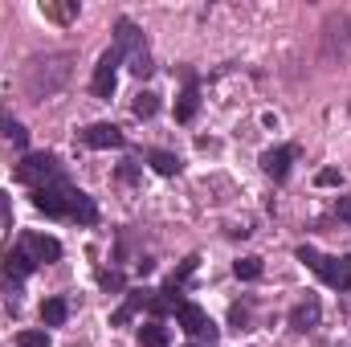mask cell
<instances>
[{
    "mask_svg": "<svg viewBox=\"0 0 351 347\" xmlns=\"http://www.w3.org/2000/svg\"><path fill=\"white\" fill-rule=\"evenodd\" d=\"M70 200H74V188L58 176L41 188H33V204L45 213V217H70Z\"/></svg>",
    "mask_w": 351,
    "mask_h": 347,
    "instance_id": "6da1fadb",
    "label": "cell"
},
{
    "mask_svg": "<svg viewBox=\"0 0 351 347\" xmlns=\"http://www.w3.org/2000/svg\"><path fill=\"white\" fill-rule=\"evenodd\" d=\"M16 180L41 188V184H49V180H58V160H53L49 152H33V156H25V160L16 164Z\"/></svg>",
    "mask_w": 351,
    "mask_h": 347,
    "instance_id": "7a4b0ae2",
    "label": "cell"
},
{
    "mask_svg": "<svg viewBox=\"0 0 351 347\" xmlns=\"http://www.w3.org/2000/svg\"><path fill=\"white\" fill-rule=\"evenodd\" d=\"M119 62H123V53H119V49H106V53L98 58L94 78H90L94 98H110V94H114V70H119Z\"/></svg>",
    "mask_w": 351,
    "mask_h": 347,
    "instance_id": "3957f363",
    "label": "cell"
},
{
    "mask_svg": "<svg viewBox=\"0 0 351 347\" xmlns=\"http://www.w3.org/2000/svg\"><path fill=\"white\" fill-rule=\"evenodd\" d=\"M114 49H119L123 58H135V53H143V49H147V45H143V33L135 29V21H127V16H123V21L114 25Z\"/></svg>",
    "mask_w": 351,
    "mask_h": 347,
    "instance_id": "277c9868",
    "label": "cell"
},
{
    "mask_svg": "<svg viewBox=\"0 0 351 347\" xmlns=\"http://www.w3.org/2000/svg\"><path fill=\"white\" fill-rule=\"evenodd\" d=\"M298 261H306L323 282H331V286H339V258H323L319 250H311V246H302L298 250Z\"/></svg>",
    "mask_w": 351,
    "mask_h": 347,
    "instance_id": "5b68a950",
    "label": "cell"
},
{
    "mask_svg": "<svg viewBox=\"0 0 351 347\" xmlns=\"http://www.w3.org/2000/svg\"><path fill=\"white\" fill-rule=\"evenodd\" d=\"M82 143L86 147H123V131L114 127V123H94V127H86L82 131Z\"/></svg>",
    "mask_w": 351,
    "mask_h": 347,
    "instance_id": "8992f818",
    "label": "cell"
},
{
    "mask_svg": "<svg viewBox=\"0 0 351 347\" xmlns=\"http://www.w3.org/2000/svg\"><path fill=\"white\" fill-rule=\"evenodd\" d=\"M21 246H25L37 261H58L62 258V241H58V237H45V233H25Z\"/></svg>",
    "mask_w": 351,
    "mask_h": 347,
    "instance_id": "52a82bcc",
    "label": "cell"
},
{
    "mask_svg": "<svg viewBox=\"0 0 351 347\" xmlns=\"http://www.w3.org/2000/svg\"><path fill=\"white\" fill-rule=\"evenodd\" d=\"M319 319H323L319 298H306V302H298V307L290 311V327H294V331H315V327H319Z\"/></svg>",
    "mask_w": 351,
    "mask_h": 347,
    "instance_id": "ba28073f",
    "label": "cell"
},
{
    "mask_svg": "<svg viewBox=\"0 0 351 347\" xmlns=\"http://www.w3.org/2000/svg\"><path fill=\"white\" fill-rule=\"evenodd\" d=\"M33 270H37V258H33V254H29L25 246H21V250H8V254H4V278H16V282H21V278H29Z\"/></svg>",
    "mask_w": 351,
    "mask_h": 347,
    "instance_id": "9c48e42d",
    "label": "cell"
},
{
    "mask_svg": "<svg viewBox=\"0 0 351 347\" xmlns=\"http://www.w3.org/2000/svg\"><path fill=\"white\" fill-rule=\"evenodd\" d=\"M176 319H180V327H184V331H188L192 339H196V335H200V331H204V327L213 323V319H208V315H204V311H200L196 302H184V307L176 311Z\"/></svg>",
    "mask_w": 351,
    "mask_h": 347,
    "instance_id": "30bf717a",
    "label": "cell"
},
{
    "mask_svg": "<svg viewBox=\"0 0 351 347\" xmlns=\"http://www.w3.org/2000/svg\"><path fill=\"white\" fill-rule=\"evenodd\" d=\"M290 160H294V147H274V152L262 156V168H265V176H274V180H286Z\"/></svg>",
    "mask_w": 351,
    "mask_h": 347,
    "instance_id": "8fae6325",
    "label": "cell"
},
{
    "mask_svg": "<svg viewBox=\"0 0 351 347\" xmlns=\"http://www.w3.org/2000/svg\"><path fill=\"white\" fill-rule=\"evenodd\" d=\"M41 12L58 25H70L78 16V0H41Z\"/></svg>",
    "mask_w": 351,
    "mask_h": 347,
    "instance_id": "7c38bea8",
    "label": "cell"
},
{
    "mask_svg": "<svg viewBox=\"0 0 351 347\" xmlns=\"http://www.w3.org/2000/svg\"><path fill=\"white\" fill-rule=\"evenodd\" d=\"M147 298H152V290H135V294H127V302L110 315V323L114 327H123V323H131V315L139 311V307H147Z\"/></svg>",
    "mask_w": 351,
    "mask_h": 347,
    "instance_id": "4fadbf2b",
    "label": "cell"
},
{
    "mask_svg": "<svg viewBox=\"0 0 351 347\" xmlns=\"http://www.w3.org/2000/svg\"><path fill=\"white\" fill-rule=\"evenodd\" d=\"M66 319H70V302L66 298H45L41 302V323L45 327H62Z\"/></svg>",
    "mask_w": 351,
    "mask_h": 347,
    "instance_id": "5bb4252c",
    "label": "cell"
},
{
    "mask_svg": "<svg viewBox=\"0 0 351 347\" xmlns=\"http://www.w3.org/2000/svg\"><path fill=\"white\" fill-rule=\"evenodd\" d=\"M70 217H74V221H82V225H94V221H98L94 200H90L86 192H78V188H74V200H70Z\"/></svg>",
    "mask_w": 351,
    "mask_h": 347,
    "instance_id": "9a60e30c",
    "label": "cell"
},
{
    "mask_svg": "<svg viewBox=\"0 0 351 347\" xmlns=\"http://www.w3.org/2000/svg\"><path fill=\"white\" fill-rule=\"evenodd\" d=\"M196 110H200V94L188 86L184 94H180V102H176V119H180V123H192V119H196Z\"/></svg>",
    "mask_w": 351,
    "mask_h": 347,
    "instance_id": "2e32d148",
    "label": "cell"
},
{
    "mask_svg": "<svg viewBox=\"0 0 351 347\" xmlns=\"http://www.w3.org/2000/svg\"><path fill=\"white\" fill-rule=\"evenodd\" d=\"M131 110H135L139 119H152V115L160 110V98H156L152 90H139V94H135V102H131Z\"/></svg>",
    "mask_w": 351,
    "mask_h": 347,
    "instance_id": "e0dca14e",
    "label": "cell"
},
{
    "mask_svg": "<svg viewBox=\"0 0 351 347\" xmlns=\"http://www.w3.org/2000/svg\"><path fill=\"white\" fill-rule=\"evenodd\" d=\"M139 344L143 347H168V327H160V323L139 327Z\"/></svg>",
    "mask_w": 351,
    "mask_h": 347,
    "instance_id": "ac0fdd59",
    "label": "cell"
},
{
    "mask_svg": "<svg viewBox=\"0 0 351 347\" xmlns=\"http://www.w3.org/2000/svg\"><path fill=\"white\" fill-rule=\"evenodd\" d=\"M147 164H152L160 176H176V172H180V160H176L172 152H152V156H147Z\"/></svg>",
    "mask_w": 351,
    "mask_h": 347,
    "instance_id": "d6986e66",
    "label": "cell"
},
{
    "mask_svg": "<svg viewBox=\"0 0 351 347\" xmlns=\"http://www.w3.org/2000/svg\"><path fill=\"white\" fill-rule=\"evenodd\" d=\"M233 274H237L241 282H254V278H262V258H241V261H233Z\"/></svg>",
    "mask_w": 351,
    "mask_h": 347,
    "instance_id": "ffe728a7",
    "label": "cell"
},
{
    "mask_svg": "<svg viewBox=\"0 0 351 347\" xmlns=\"http://www.w3.org/2000/svg\"><path fill=\"white\" fill-rule=\"evenodd\" d=\"M0 127H4V139L8 143H16V147H25V139H29V131L16 123V119H0Z\"/></svg>",
    "mask_w": 351,
    "mask_h": 347,
    "instance_id": "44dd1931",
    "label": "cell"
},
{
    "mask_svg": "<svg viewBox=\"0 0 351 347\" xmlns=\"http://www.w3.org/2000/svg\"><path fill=\"white\" fill-rule=\"evenodd\" d=\"M127 62H131V74H139V78H147V74L156 70V66H152V53H147V49H143V53H135V58H127Z\"/></svg>",
    "mask_w": 351,
    "mask_h": 347,
    "instance_id": "7402d4cb",
    "label": "cell"
},
{
    "mask_svg": "<svg viewBox=\"0 0 351 347\" xmlns=\"http://www.w3.org/2000/svg\"><path fill=\"white\" fill-rule=\"evenodd\" d=\"M16 347H49V335L45 331H21L16 335Z\"/></svg>",
    "mask_w": 351,
    "mask_h": 347,
    "instance_id": "603a6c76",
    "label": "cell"
},
{
    "mask_svg": "<svg viewBox=\"0 0 351 347\" xmlns=\"http://www.w3.org/2000/svg\"><path fill=\"white\" fill-rule=\"evenodd\" d=\"M315 184H319V188H335V184H339V172H335V168H323V172L315 176Z\"/></svg>",
    "mask_w": 351,
    "mask_h": 347,
    "instance_id": "cb8c5ba5",
    "label": "cell"
},
{
    "mask_svg": "<svg viewBox=\"0 0 351 347\" xmlns=\"http://www.w3.org/2000/svg\"><path fill=\"white\" fill-rule=\"evenodd\" d=\"M98 282H102L106 290H123V274H119V270H110V274H98Z\"/></svg>",
    "mask_w": 351,
    "mask_h": 347,
    "instance_id": "d4e9b609",
    "label": "cell"
},
{
    "mask_svg": "<svg viewBox=\"0 0 351 347\" xmlns=\"http://www.w3.org/2000/svg\"><path fill=\"white\" fill-rule=\"evenodd\" d=\"M196 261H200L196 254H192V258H184V261H180V270H176V278H172V282H184V278H188V274L196 270Z\"/></svg>",
    "mask_w": 351,
    "mask_h": 347,
    "instance_id": "484cf974",
    "label": "cell"
},
{
    "mask_svg": "<svg viewBox=\"0 0 351 347\" xmlns=\"http://www.w3.org/2000/svg\"><path fill=\"white\" fill-rule=\"evenodd\" d=\"M339 286L351 290V258H339Z\"/></svg>",
    "mask_w": 351,
    "mask_h": 347,
    "instance_id": "4316f807",
    "label": "cell"
},
{
    "mask_svg": "<svg viewBox=\"0 0 351 347\" xmlns=\"http://www.w3.org/2000/svg\"><path fill=\"white\" fill-rule=\"evenodd\" d=\"M335 213H339V221H351V196H343V200L335 204Z\"/></svg>",
    "mask_w": 351,
    "mask_h": 347,
    "instance_id": "83f0119b",
    "label": "cell"
},
{
    "mask_svg": "<svg viewBox=\"0 0 351 347\" xmlns=\"http://www.w3.org/2000/svg\"><path fill=\"white\" fill-rule=\"evenodd\" d=\"M119 180L131 184V180H135V164H123V168H119Z\"/></svg>",
    "mask_w": 351,
    "mask_h": 347,
    "instance_id": "f1b7e54d",
    "label": "cell"
},
{
    "mask_svg": "<svg viewBox=\"0 0 351 347\" xmlns=\"http://www.w3.org/2000/svg\"><path fill=\"white\" fill-rule=\"evenodd\" d=\"M192 347H200V344H192Z\"/></svg>",
    "mask_w": 351,
    "mask_h": 347,
    "instance_id": "f546056e",
    "label": "cell"
}]
</instances>
